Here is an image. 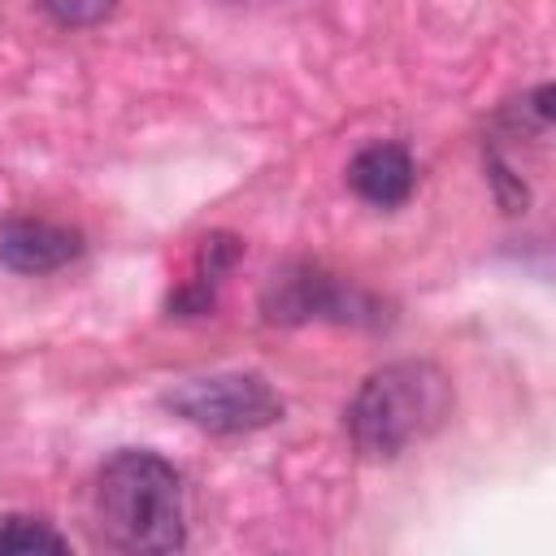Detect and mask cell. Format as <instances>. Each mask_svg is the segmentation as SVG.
Masks as SVG:
<instances>
[{
	"label": "cell",
	"mask_w": 556,
	"mask_h": 556,
	"mask_svg": "<svg viewBox=\"0 0 556 556\" xmlns=\"http://www.w3.org/2000/svg\"><path fill=\"white\" fill-rule=\"evenodd\" d=\"M78 252H83V235L70 226L35 222V217L0 222V265L17 274H52L70 265Z\"/></svg>",
	"instance_id": "5b68a950"
},
{
	"label": "cell",
	"mask_w": 556,
	"mask_h": 556,
	"mask_svg": "<svg viewBox=\"0 0 556 556\" xmlns=\"http://www.w3.org/2000/svg\"><path fill=\"white\" fill-rule=\"evenodd\" d=\"M61 26H91L117 9V0H39Z\"/></svg>",
	"instance_id": "9c48e42d"
},
{
	"label": "cell",
	"mask_w": 556,
	"mask_h": 556,
	"mask_svg": "<svg viewBox=\"0 0 556 556\" xmlns=\"http://www.w3.org/2000/svg\"><path fill=\"white\" fill-rule=\"evenodd\" d=\"M165 404L187 417L191 426L208 434H243L274 426L282 417V400L261 374H213V378H191L165 395Z\"/></svg>",
	"instance_id": "3957f363"
},
{
	"label": "cell",
	"mask_w": 556,
	"mask_h": 556,
	"mask_svg": "<svg viewBox=\"0 0 556 556\" xmlns=\"http://www.w3.org/2000/svg\"><path fill=\"white\" fill-rule=\"evenodd\" d=\"M96 521L104 543L122 552H178L187 526L174 465L135 447L109 456L96 478Z\"/></svg>",
	"instance_id": "6da1fadb"
},
{
	"label": "cell",
	"mask_w": 556,
	"mask_h": 556,
	"mask_svg": "<svg viewBox=\"0 0 556 556\" xmlns=\"http://www.w3.org/2000/svg\"><path fill=\"white\" fill-rule=\"evenodd\" d=\"M348 182L361 200H369L378 208H395L413 191V156L400 143H369L352 156Z\"/></svg>",
	"instance_id": "8992f818"
},
{
	"label": "cell",
	"mask_w": 556,
	"mask_h": 556,
	"mask_svg": "<svg viewBox=\"0 0 556 556\" xmlns=\"http://www.w3.org/2000/svg\"><path fill=\"white\" fill-rule=\"evenodd\" d=\"M239 252H243V243L235 239V235H208L204 243H200V256H195V282H204V287H213L235 261H239Z\"/></svg>",
	"instance_id": "ba28073f"
},
{
	"label": "cell",
	"mask_w": 556,
	"mask_h": 556,
	"mask_svg": "<svg viewBox=\"0 0 556 556\" xmlns=\"http://www.w3.org/2000/svg\"><path fill=\"white\" fill-rule=\"evenodd\" d=\"M70 543L39 517H0V556L17 552H65Z\"/></svg>",
	"instance_id": "52a82bcc"
},
{
	"label": "cell",
	"mask_w": 556,
	"mask_h": 556,
	"mask_svg": "<svg viewBox=\"0 0 556 556\" xmlns=\"http://www.w3.org/2000/svg\"><path fill=\"white\" fill-rule=\"evenodd\" d=\"M452 413V382L430 361H391L374 369L352 404H348V434L365 456H400L408 443L434 434Z\"/></svg>",
	"instance_id": "7a4b0ae2"
},
{
	"label": "cell",
	"mask_w": 556,
	"mask_h": 556,
	"mask_svg": "<svg viewBox=\"0 0 556 556\" xmlns=\"http://www.w3.org/2000/svg\"><path fill=\"white\" fill-rule=\"evenodd\" d=\"M265 317L269 321H304V317H356V295L339 278L300 265L269 282L265 291Z\"/></svg>",
	"instance_id": "277c9868"
}]
</instances>
